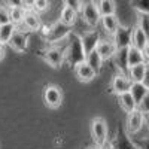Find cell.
Instances as JSON below:
<instances>
[{
  "mask_svg": "<svg viewBox=\"0 0 149 149\" xmlns=\"http://www.w3.org/2000/svg\"><path fill=\"white\" fill-rule=\"evenodd\" d=\"M85 51L82 48V43H81V37L76 31H72L69 39H67V43L64 46V60L66 63L72 67H76L78 64L84 63L85 61Z\"/></svg>",
  "mask_w": 149,
  "mask_h": 149,
  "instance_id": "6da1fadb",
  "label": "cell"
},
{
  "mask_svg": "<svg viewBox=\"0 0 149 149\" xmlns=\"http://www.w3.org/2000/svg\"><path fill=\"white\" fill-rule=\"evenodd\" d=\"M79 18H82L84 22L90 29H95L100 24V19H102V15L97 9V3L95 2H84Z\"/></svg>",
  "mask_w": 149,
  "mask_h": 149,
  "instance_id": "7a4b0ae2",
  "label": "cell"
},
{
  "mask_svg": "<svg viewBox=\"0 0 149 149\" xmlns=\"http://www.w3.org/2000/svg\"><path fill=\"white\" fill-rule=\"evenodd\" d=\"M72 31H73L72 27H67L63 22L55 21L54 24H51V30H49V34H48V37L45 40L49 45H57L60 42H66Z\"/></svg>",
  "mask_w": 149,
  "mask_h": 149,
  "instance_id": "3957f363",
  "label": "cell"
},
{
  "mask_svg": "<svg viewBox=\"0 0 149 149\" xmlns=\"http://www.w3.org/2000/svg\"><path fill=\"white\" fill-rule=\"evenodd\" d=\"M91 137L95 146H103L107 142V124L103 118H94L91 121Z\"/></svg>",
  "mask_w": 149,
  "mask_h": 149,
  "instance_id": "277c9868",
  "label": "cell"
},
{
  "mask_svg": "<svg viewBox=\"0 0 149 149\" xmlns=\"http://www.w3.org/2000/svg\"><path fill=\"white\" fill-rule=\"evenodd\" d=\"M40 55L43 57L45 63L54 69L61 67L63 63L66 61L64 60V48H61V46H49L45 51H42Z\"/></svg>",
  "mask_w": 149,
  "mask_h": 149,
  "instance_id": "5b68a950",
  "label": "cell"
},
{
  "mask_svg": "<svg viewBox=\"0 0 149 149\" xmlns=\"http://www.w3.org/2000/svg\"><path fill=\"white\" fill-rule=\"evenodd\" d=\"M145 127V116L143 113L136 109L131 113H127V121H125V130L128 136H136L139 134Z\"/></svg>",
  "mask_w": 149,
  "mask_h": 149,
  "instance_id": "8992f818",
  "label": "cell"
},
{
  "mask_svg": "<svg viewBox=\"0 0 149 149\" xmlns=\"http://www.w3.org/2000/svg\"><path fill=\"white\" fill-rule=\"evenodd\" d=\"M43 102L48 107L57 109L63 103V91L57 85H48L43 91Z\"/></svg>",
  "mask_w": 149,
  "mask_h": 149,
  "instance_id": "52a82bcc",
  "label": "cell"
},
{
  "mask_svg": "<svg viewBox=\"0 0 149 149\" xmlns=\"http://www.w3.org/2000/svg\"><path fill=\"white\" fill-rule=\"evenodd\" d=\"M131 79L128 78V74H124V73H116L113 78H112V84H110V91L118 95L122 94H127L131 90Z\"/></svg>",
  "mask_w": 149,
  "mask_h": 149,
  "instance_id": "ba28073f",
  "label": "cell"
},
{
  "mask_svg": "<svg viewBox=\"0 0 149 149\" xmlns=\"http://www.w3.org/2000/svg\"><path fill=\"white\" fill-rule=\"evenodd\" d=\"M79 37H81V43H82V48L85 51V55L95 51L98 43L102 40V36L97 30H86L82 34H79Z\"/></svg>",
  "mask_w": 149,
  "mask_h": 149,
  "instance_id": "9c48e42d",
  "label": "cell"
},
{
  "mask_svg": "<svg viewBox=\"0 0 149 149\" xmlns=\"http://www.w3.org/2000/svg\"><path fill=\"white\" fill-rule=\"evenodd\" d=\"M131 29L127 26H121L118 27V30L115 31V34L112 36V42L115 43L116 49H128L131 46Z\"/></svg>",
  "mask_w": 149,
  "mask_h": 149,
  "instance_id": "30bf717a",
  "label": "cell"
},
{
  "mask_svg": "<svg viewBox=\"0 0 149 149\" xmlns=\"http://www.w3.org/2000/svg\"><path fill=\"white\" fill-rule=\"evenodd\" d=\"M95 51L102 57L103 61H109V60H113L115 54L118 52V49H116L115 43L112 42V39H102Z\"/></svg>",
  "mask_w": 149,
  "mask_h": 149,
  "instance_id": "8fae6325",
  "label": "cell"
},
{
  "mask_svg": "<svg viewBox=\"0 0 149 149\" xmlns=\"http://www.w3.org/2000/svg\"><path fill=\"white\" fill-rule=\"evenodd\" d=\"M8 45L17 52L27 51V48H29V34L21 31V30H17L14 33V36L10 37V40L8 42Z\"/></svg>",
  "mask_w": 149,
  "mask_h": 149,
  "instance_id": "7c38bea8",
  "label": "cell"
},
{
  "mask_svg": "<svg viewBox=\"0 0 149 149\" xmlns=\"http://www.w3.org/2000/svg\"><path fill=\"white\" fill-rule=\"evenodd\" d=\"M22 27L26 29L27 31H39L40 27H42L40 17L37 15V14H34L33 10L26 12V15H24V19H22Z\"/></svg>",
  "mask_w": 149,
  "mask_h": 149,
  "instance_id": "4fadbf2b",
  "label": "cell"
},
{
  "mask_svg": "<svg viewBox=\"0 0 149 149\" xmlns=\"http://www.w3.org/2000/svg\"><path fill=\"white\" fill-rule=\"evenodd\" d=\"M100 26L103 29V31L107 34V36H113L115 31L118 30V27L121 26V22L118 19L116 15H109V17H102L100 19Z\"/></svg>",
  "mask_w": 149,
  "mask_h": 149,
  "instance_id": "5bb4252c",
  "label": "cell"
},
{
  "mask_svg": "<svg viewBox=\"0 0 149 149\" xmlns=\"http://www.w3.org/2000/svg\"><path fill=\"white\" fill-rule=\"evenodd\" d=\"M74 74H76V78L81 81V82H91L97 74H95V72L85 63H81V64H78L76 67H74Z\"/></svg>",
  "mask_w": 149,
  "mask_h": 149,
  "instance_id": "9a60e30c",
  "label": "cell"
},
{
  "mask_svg": "<svg viewBox=\"0 0 149 149\" xmlns=\"http://www.w3.org/2000/svg\"><path fill=\"white\" fill-rule=\"evenodd\" d=\"M78 19H79V14H76L74 10H72L69 6H63V9L60 10V18H58V21L63 22L64 26L73 27L74 24L78 22Z\"/></svg>",
  "mask_w": 149,
  "mask_h": 149,
  "instance_id": "2e32d148",
  "label": "cell"
},
{
  "mask_svg": "<svg viewBox=\"0 0 149 149\" xmlns=\"http://www.w3.org/2000/svg\"><path fill=\"white\" fill-rule=\"evenodd\" d=\"M9 9V18H10V22L14 26H21L22 24V19H24V15H26V10L21 8V2L18 3H12V6L8 8Z\"/></svg>",
  "mask_w": 149,
  "mask_h": 149,
  "instance_id": "e0dca14e",
  "label": "cell"
},
{
  "mask_svg": "<svg viewBox=\"0 0 149 149\" xmlns=\"http://www.w3.org/2000/svg\"><path fill=\"white\" fill-rule=\"evenodd\" d=\"M127 54H128V49H119V51L115 54V57H113V61H115V66L118 69V73L127 74V72H128V58H127Z\"/></svg>",
  "mask_w": 149,
  "mask_h": 149,
  "instance_id": "ac0fdd59",
  "label": "cell"
},
{
  "mask_svg": "<svg viewBox=\"0 0 149 149\" xmlns=\"http://www.w3.org/2000/svg\"><path fill=\"white\" fill-rule=\"evenodd\" d=\"M149 43L148 37L143 34V31L139 29V27H134L133 31H131V46L139 49V51H142V49Z\"/></svg>",
  "mask_w": 149,
  "mask_h": 149,
  "instance_id": "d6986e66",
  "label": "cell"
},
{
  "mask_svg": "<svg viewBox=\"0 0 149 149\" xmlns=\"http://www.w3.org/2000/svg\"><path fill=\"white\" fill-rule=\"evenodd\" d=\"M115 149H136L131 137L127 134V131H124V130H119L118 131V136H116V142L115 143H112Z\"/></svg>",
  "mask_w": 149,
  "mask_h": 149,
  "instance_id": "ffe728a7",
  "label": "cell"
},
{
  "mask_svg": "<svg viewBox=\"0 0 149 149\" xmlns=\"http://www.w3.org/2000/svg\"><path fill=\"white\" fill-rule=\"evenodd\" d=\"M85 63L95 72V74H100V72H102V69H103V60H102L100 55L97 54V51H93V52H90V54H86Z\"/></svg>",
  "mask_w": 149,
  "mask_h": 149,
  "instance_id": "44dd1931",
  "label": "cell"
},
{
  "mask_svg": "<svg viewBox=\"0 0 149 149\" xmlns=\"http://www.w3.org/2000/svg\"><path fill=\"white\" fill-rule=\"evenodd\" d=\"M118 103H119L121 109H122L124 112H127V113H131L133 110L137 109V103L134 102V98L131 97L130 93L122 94V95H118Z\"/></svg>",
  "mask_w": 149,
  "mask_h": 149,
  "instance_id": "7402d4cb",
  "label": "cell"
},
{
  "mask_svg": "<svg viewBox=\"0 0 149 149\" xmlns=\"http://www.w3.org/2000/svg\"><path fill=\"white\" fill-rule=\"evenodd\" d=\"M97 3V9L100 12L102 17H109V15H115L116 12V3L113 0H100Z\"/></svg>",
  "mask_w": 149,
  "mask_h": 149,
  "instance_id": "603a6c76",
  "label": "cell"
},
{
  "mask_svg": "<svg viewBox=\"0 0 149 149\" xmlns=\"http://www.w3.org/2000/svg\"><path fill=\"white\" fill-rule=\"evenodd\" d=\"M127 74L131 79V82H143V78L146 74V64L143 63V64H137L134 67H130Z\"/></svg>",
  "mask_w": 149,
  "mask_h": 149,
  "instance_id": "cb8c5ba5",
  "label": "cell"
},
{
  "mask_svg": "<svg viewBox=\"0 0 149 149\" xmlns=\"http://www.w3.org/2000/svg\"><path fill=\"white\" fill-rule=\"evenodd\" d=\"M148 93H149V90L146 88L142 82H133L131 90H130V94H131V97L134 98V102L137 103V104L142 102V98H143Z\"/></svg>",
  "mask_w": 149,
  "mask_h": 149,
  "instance_id": "d4e9b609",
  "label": "cell"
},
{
  "mask_svg": "<svg viewBox=\"0 0 149 149\" xmlns=\"http://www.w3.org/2000/svg\"><path fill=\"white\" fill-rule=\"evenodd\" d=\"M18 30L17 26H14L12 22L5 24V26H0V43L8 45V42L10 40V37L14 36V33Z\"/></svg>",
  "mask_w": 149,
  "mask_h": 149,
  "instance_id": "484cf974",
  "label": "cell"
},
{
  "mask_svg": "<svg viewBox=\"0 0 149 149\" xmlns=\"http://www.w3.org/2000/svg\"><path fill=\"white\" fill-rule=\"evenodd\" d=\"M127 58H128V69L137 66V64H143V63H145L143 55H142V51H139V49H136V48H133V46L128 48Z\"/></svg>",
  "mask_w": 149,
  "mask_h": 149,
  "instance_id": "4316f807",
  "label": "cell"
},
{
  "mask_svg": "<svg viewBox=\"0 0 149 149\" xmlns=\"http://www.w3.org/2000/svg\"><path fill=\"white\" fill-rule=\"evenodd\" d=\"M136 27H139L149 40V15L148 14H137V26Z\"/></svg>",
  "mask_w": 149,
  "mask_h": 149,
  "instance_id": "83f0119b",
  "label": "cell"
},
{
  "mask_svg": "<svg viewBox=\"0 0 149 149\" xmlns=\"http://www.w3.org/2000/svg\"><path fill=\"white\" fill-rule=\"evenodd\" d=\"M49 8H51V3L46 2V0H34V2H31V10L37 15L48 10Z\"/></svg>",
  "mask_w": 149,
  "mask_h": 149,
  "instance_id": "f1b7e54d",
  "label": "cell"
},
{
  "mask_svg": "<svg viewBox=\"0 0 149 149\" xmlns=\"http://www.w3.org/2000/svg\"><path fill=\"white\" fill-rule=\"evenodd\" d=\"M133 9L137 12V14H148L149 15V0H137V2H133Z\"/></svg>",
  "mask_w": 149,
  "mask_h": 149,
  "instance_id": "f546056e",
  "label": "cell"
},
{
  "mask_svg": "<svg viewBox=\"0 0 149 149\" xmlns=\"http://www.w3.org/2000/svg\"><path fill=\"white\" fill-rule=\"evenodd\" d=\"M136 149H149V136L145 137H131Z\"/></svg>",
  "mask_w": 149,
  "mask_h": 149,
  "instance_id": "4dcf8cb0",
  "label": "cell"
},
{
  "mask_svg": "<svg viewBox=\"0 0 149 149\" xmlns=\"http://www.w3.org/2000/svg\"><path fill=\"white\" fill-rule=\"evenodd\" d=\"M82 5H84V2H81V0H66L64 2V6H69L72 10H74L79 15H81V10H82Z\"/></svg>",
  "mask_w": 149,
  "mask_h": 149,
  "instance_id": "1f68e13d",
  "label": "cell"
},
{
  "mask_svg": "<svg viewBox=\"0 0 149 149\" xmlns=\"http://www.w3.org/2000/svg\"><path fill=\"white\" fill-rule=\"evenodd\" d=\"M137 110L140 112V113H143V115L149 113V93L142 98V102L137 104Z\"/></svg>",
  "mask_w": 149,
  "mask_h": 149,
  "instance_id": "d6a6232c",
  "label": "cell"
},
{
  "mask_svg": "<svg viewBox=\"0 0 149 149\" xmlns=\"http://www.w3.org/2000/svg\"><path fill=\"white\" fill-rule=\"evenodd\" d=\"M10 18H9V9L6 6L0 5V26H5V24H9Z\"/></svg>",
  "mask_w": 149,
  "mask_h": 149,
  "instance_id": "836d02e7",
  "label": "cell"
},
{
  "mask_svg": "<svg viewBox=\"0 0 149 149\" xmlns=\"http://www.w3.org/2000/svg\"><path fill=\"white\" fill-rule=\"evenodd\" d=\"M142 55H143V60H145V64H149V43L142 49Z\"/></svg>",
  "mask_w": 149,
  "mask_h": 149,
  "instance_id": "e575fe53",
  "label": "cell"
},
{
  "mask_svg": "<svg viewBox=\"0 0 149 149\" xmlns=\"http://www.w3.org/2000/svg\"><path fill=\"white\" fill-rule=\"evenodd\" d=\"M49 30H51V26H43V24H42V27H40V34L45 37V39L48 37V34H49Z\"/></svg>",
  "mask_w": 149,
  "mask_h": 149,
  "instance_id": "d590c367",
  "label": "cell"
},
{
  "mask_svg": "<svg viewBox=\"0 0 149 149\" xmlns=\"http://www.w3.org/2000/svg\"><path fill=\"white\" fill-rule=\"evenodd\" d=\"M142 84L149 90V64H146V74H145V78H143V82H142Z\"/></svg>",
  "mask_w": 149,
  "mask_h": 149,
  "instance_id": "8d00e7d4",
  "label": "cell"
},
{
  "mask_svg": "<svg viewBox=\"0 0 149 149\" xmlns=\"http://www.w3.org/2000/svg\"><path fill=\"white\" fill-rule=\"evenodd\" d=\"M5 55H6V45L0 43V61L5 58Z\"/></svg>",
  "mask_w": 149,
  "mask_h": 149,
  "instance_id": "74e56055",
  "label": "cell"
},
{
  "mask_svg": "<svg viewBox=\"0 0 149 149\" xmlns=\"http://www.w3.org/2000/svg\"><path fill=\"white\" fill-rule=\"evenodd\" d=\"M102 149H115V148H113V145H112V143L107 140V142H106V143L102 146Z\"/></svg>",
  "mask_w": 149,
  "mask_h": 149,
  "instance_id": "f35d334b",
  "label": "cell"
},
{
  "mask_svg": "<svg viewBox=\"0 0 149 149\" xmlns=\"http://www.w3.org/2000/svg\"><path fill=\"white\" fill-rule=\"evenodd\" d=\"M143 116H145V127L149 130V113L148 115H143Z\"/></svg>",
  "mask_w": 149,
  "mask_h": 149,
  "instance_id": "ab89813d",
  "label": "cell"
},
{
  "mask_svg": "<svg viewBox=\"0 0 149 149\" xmlns=\"http://www.w3.org/2000/svg\"><path fill=\"white\" fill-rule=\"evenodd\" d=\"M90 149H102V148H100V146H95V145H94V146H91Z\"/></svg>",
  "mask_w": 149,
  "mask_h": 149,
  "instance_id": "60d3db41",
  "label": "cell"
}]
</instances>
